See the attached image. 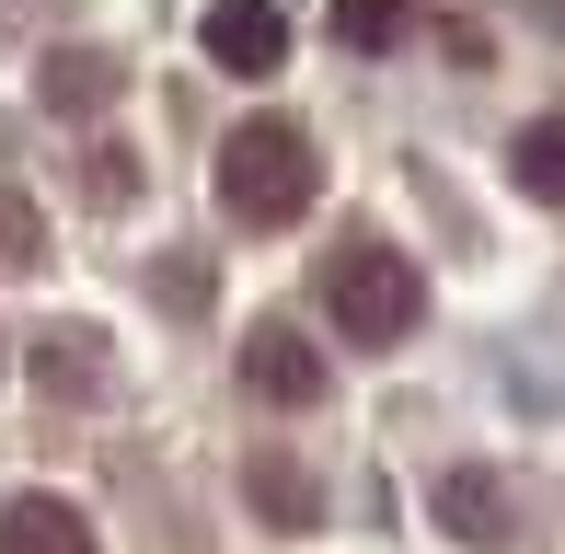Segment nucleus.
I'll list each match as a JSON object with an SVG mask.
<instances>
[{"mask_svg":"<svg viewBox=\"0 0 565 554\" xmlns=\"http://www.w3.org/2000/svg\"><path fill=\"white\" fill-rule=\"evenodd\" d=\"M312 196H323V162H312V139H300L289 116H243V128L220 139V209L243 220V232H289Z\"/></svg>","mask_w":565,"mask_h":554,"instance_id":"obj_1","label":"nucleus"},{"mask_svg":"<svg viewBox=\"0 0 565 554\" xmlns=\"http://www.w3.org/2000/svg\"><path fill=\"white\" fill-rule=\"evenodd\" d=\"M323 312H335V335H358V347H404L416 335V312H427V277H416V255L404 243H335L323 255Z\"/></svg>","mask_w":565,"mask_h":554,"instance_id":"obj_2","label":"nucleus"},{"mask_svg":"<svg viewBox=\"0 0 565 554\" xmlns=\"http://www.w3.org/2000/svg\"><path fill=\"white\" fill-rule=\"evenodd\" d=\"M209 58L231 82H277V58H289V23H277V0H209Z\"/></svg>","mask_w":565,"mask_h":554,"instance_id":"obj_3","label":"nucleus"},{"mask_svg":"<svg viewBox=\"0 0 565 554\" xmlns=\"http://www.w3.org/2000/svg\"><path fill=\"white\" fill-rule=\"evenodd\" d=\"M243 393H254V405H312V393H323L312 335H300V323H254V335H243Z\"/></svg>","mask_w":565,"mask_h":554,"instance_id":"obj_4","label":"nucleus"},{"mask_svg":"<svg viewBox=\"0 0 565 554\" xmlns=\"http://www.w3.org/2000/svg\"><path fill=\"white\" fill-rule=\"evenodd\" d=\"M427 509H439V532H461V543H484L497 554L508 532H520V509H508V486L484 462H461V473H439V497H427Z\"/></svg>","mask_w":565,"mask_h":554,"instance_id":"obj_5","label":"nucleus"},{"mask_svg":"<svg viewBox=\"0 0 565 554\" xmlns=\"http://www.w3.org/2000/svg\"><path fill=\"white\" fill-rule=\"evenodd\" d=\"M0 554H93V520L70 497H0Z\"/></svg>","mask_w":565,"mask_h":554,"instance_id":"obj_6","label":"nucleus"},{"mask_svg":"<svg viewBox=\"0 0 565 554\" xmlns=\"http://www.w3.org/2000/svg\"><path fill=\"white\" fill-rule=\"evenodd\" d=\"M508 173H520V196L565 209V116H531V128L508 139Z\"/></svg>","mask_w":565,"mask_h":554,"instance_id":"obj_7","label":"nucleus"},{"mask_svg":"<svg viewBox=\"0 0 565 554\" xmlns=\"http://www.w3.org/2000/svg\"><path fill=\"white\" fill-rule=\"evenodd\" d=\"M35 82H46V105H58V116H105V93H116V58H93V46H58V58H46Z\"/></svg>","mask_w":565,"mask_h":554,"instance_id":"obj_8","label":"nucleus"},{"mask_svg":"<svg viewBox=\"0 0 565 554\" xmlns=\"http://www.w3.org/2000/svg\"><path fill=\"white\" fill-rule=\"evenodd\" d=\"M243 497H254V520H289V532H312V520H323V486H312L300 462H254Z\"/></svg>","mask_w":565,"mask_h":554,"instance_id":"obj_9","label":"nucleus"},{"mask_svg":"<svg viewBox=\"0 0 565 554\" xmlns=\"http://www.w3.org/2000/svg\"><path fill=\"white\" fill-rule=\"evenodd\" d=\"M404 23H416L404 0H335V35H347V46H393Z\"/></svg>","mask_w":565,"mask_h":554,"instance_id":"obj_10","label":"nucleus"},{"mask_svg":"<svg viewBox=\"0 0 565 554\" xmlns=\"http://www.w3.org/2000/svg\"><path fill=\"white\" fill-rule=\"evenodd\" d=\"M150 289H162V312H209V255H162Z\"/></svg>","mask_w":565,"mask_h":554,"instance_id":"obj_11","label":"nucleus"},{"mask_svg":"<svg viewBox=\"0 0 565 554\" xmlns=\"http://www.w3.org/2000/svg\"><path fill=\"white\" fill-rule=\"evenodd\" d=\"M93 382H105V359L82 370V335H46V393H58V405H82Z\"/></svg>","mask_w":565,"mask_h":554,"instance_id":"obj_12","label":"nucleus"},{"mask_svg":"<svg viewBox=\"0 0 565 554\" xmlns=\"http://www.w3.org/2000/svg\"><path fill=\"white\" fill-rule=\"evenodd\" d=\"M93 196H105V209H127V196H139V162H127V150H105V162H93Z\"/></svg>","mask_w":565,"mask_h":554,"instance_id":"obj_13","label":"nucleus"}]
</instances>
